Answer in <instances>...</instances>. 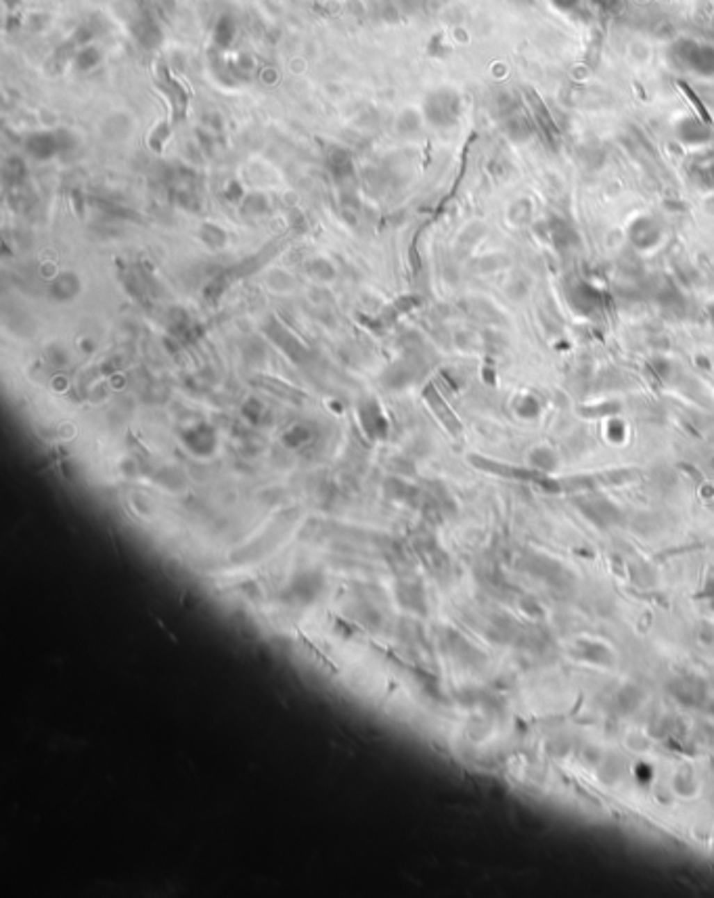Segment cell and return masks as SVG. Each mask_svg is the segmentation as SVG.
<instances>
[{"instance_id":"cell-11","label":"cell","mask_w":714,"mask_h":898,"mask_svg":"<svg viewBox=\"0 0 714 898\" xmlns=\"http://www.w3.org/2000/svg\"><path fill=\"white\" fill-rule=\"evenodd\" d=\"M99 63H101V53L95 47H82V49H78V53L74 57V65L80 72H90Z\"/></svg>"},{"instance_id":"cell-12","label":"cell","mask_w":714,"mask_h":898,"mask_svg":"<svg viewBox=\"0 0 714 898\" xmlns=\"http://www.w3.org/2000/svg\"><path fill=\"white\" fill-rule=\"evenodd\" d=\"M202 241L208 245V247H225V243H227V235H225V231L220 229V227H216V224H204L202 227Z\"/></svg>"},{"instance_id":"cell-13","label":"cell","mask_w":714,"mask_h":898,"mask_svg":"<svg viewBox=\"0 0 714 898\" xmlns=\"http://www.w3.org/2000/svg\"><path fill=\"white\" fill-rule=\"evenodd\" d=\"M308 440H310V432H308V427H304V425H293V427H289V430L283 434V444H285L287 448H300V446H304Z\"/></svg>"},{"instance_id":"cell-14","label":"cell","mask_w":714,"mask_h":898,"mask_svg":"<svg viewBox=\"0 0 714 898\" xmlns=\"http://www.w3.org/2000/svg\"><path fill=\"white\" fill-rule=\"evenodd\" d=\"M243 415L252 421V423H260V419H262V415L266 413L264 411V407H262V402L260 400H256V398H250L245 405H243Z\"/></svg>"},{"instance_id":"cell-4","label":"cell","mask_w":714,"mask_h":898,"mask_svg":"<svg viewBox=\"0 0 714 898\" xmlns=\"http://www.w3.org/2000/svg\"><path fill=\"white\" fill-rule=\"evenodd\" d=\"M185 440H187V446H189L193 452H197V455H208V452H212V450H214V444H216L214 430H212V427H208V425H197L195 430H189V432L185 434Z\"/></svg>"},{"instance_id":"cell-3","label":"cell","mask_w":714,"mask_h":898,"mask_svg":"<svg viewBox=\"0 0 714 898\" xmlns=\"http://www.w3.org/2000/svg\"><path fill=\"white\" fill-rule=\"evenodd\" d=\"M266 333H270V337L279 343V348H281V350L291 358V361H295V363H298L300 358L304 356L306 348H304V345H302V343H300V341H298V339H295V337H293V335H291L283 325H279L275 318H273V320H270V325L266 327Z\"/></svg>"},{"instance_id":"cell-10","label":"cell","mask_w":714,"mask_h":898,"mask_svg":"<svg viewBox=\"0 0 714 898\" xmlns=\"http://www.w3.org/2000/svg\"><path fill=\"white\" fill-rule=\"evenodd\" d=\"M258 386L260 388H264V390H268V392H273V394H279V398H289V400H300L304 394H300L295 388H291V386H287V384H281L277 377H262L260 382H258Z\"/></svg>"},{"instance_id":"cell-2","label":"cell","mask_w":714,"mask_h":898,"mask_svg":"<svg viewBox=\"0 0 714 898\" xmlns=\"http://www.w3.org/2000/svg\"><path fill=\"white\" fill-rule=\"evenodd\" d=\"M26 151L38 161H47V159L55 157L57 153H61L59 132H36V134L28 136Z\"/></svg>"},{"instance_id":"cell-9","label":"cell","mask_w":714,"mask_h":898,"mask_svg":"<svg viewBox=\"0 0 714 898\" xmlns=\"http://www.w3.org/2000/svg\"><path fill=\"white\" fill-rule=\"evenodd\" d=\"M329 165H331V172H333V176L337 178V181H346V178H350L354 174L352 159H350V155L343 149H333Z\"/></svg>"},{"instance_id":"cell-6","label":"cell","mask_w":714,"mask_h":898,"mask_svg":"<svg viewBox=\"0 0 714 898\" xmlns=\"http://www.w3.org/2000/svg\"><path fill=\"white\" fill-rule=\"evenodd\" d=\"M132 34L147 49H153V47H157L161 42V30L157 28V24L151 17L136 19L134 26H132Z\"/></svg>"},{"instance_id":"cell-15","label":"cell","mask_w":714,"mask_h":898,"mask_svg":"<svg viewBox=\"0 0 714 898\" xmlns=\"http://www.w3.org/2000/svg\"><path fill=\"white\" fill-rule=\"evenodd\" d=\"M308 270H310L314 277H318L321 281H329V279H333V268H331V264H329L327 260H312V262H310V266H308Z\"/></svg>"},{"instance_id":"cell-16","label":"cell","mask_w":714,"mask_h":898,"mask_svg":"<svg viewBox=\"0 0 714 898\" xmlns=\"http://www.w3.org/2000/svg\"><path fill=\"white\" fill-rule=\"evenodd\" d=\"M241 195H243L241 185H239V183H231V185H229V191H227V197H229L231 202H239V199H241Z\"/></svg>"},{"instance_id":"cell-1","label":"cell","mask_w":714,"mask_h":898,"mask_svg":"<svg viewBox=\"0 0 714 898\" xmlns=\"http://www.w3.org/2000/svg\"><path fill=\"white\" fill-rule=\"evenodd\" d=\"M359 417H361L365 432L373 440H384L388 436V419H386V413L382 411L378 400L371 398V400L363 402V407L359 409Z\"/></svg>"},{"instance_id":"cell-5","label":"cell","mask_w":714,"mask_h":898,"mask_svg":"<svg viewBox=\"0 0 714 898\" xmlns=\"http://www.w3.org/2000/svg\"><path fill=\"white\" fill-rule=\"evenodd\" d=\"M80 289H82V283H80L76 272H63L57 279H53V283H51V295L55 300H61V302L76 297L80 293Z\"/></svg>"},{"instance_id":"cell-17","label":"cell","mask_w":714,"mask_h":898,"mask_svg":"<svg viewBox=\"0 0 714 898\" xmlns=\"http://www.w3.org/2000/svg\"><path fill=\"white\" fill-rule=\"evenodd\" d=\"M51 358H53V361H55V365H59V367L67 363V356H65V354H63V352H61V350H59L57 345H55V348H51Z\"/></svg>"},{"instance_id":"cell-7","label":"cell","mask_w":714,"mask_h":898,"mask_svg":"<svg viewBox=\"0 0 714 898\" xmlns=\"http://www.w3.org/2000/svg\"><path fill=\"white\" fill-rule=\"evenodd\" d=\"M237 38V24L231 15H222L214 26V42L218 49H229Z\"/></svg>"},{"instance_id":"cell-8","label":"cell","mask_w":714,"mask_h":898,"mask_svg":"<svg viewBox=\"0 0 714 898\" xmlns=\"http://www.w3.org/2000/svg\"><path fill=\"white\" fill-rule=\"evenodd\" d=\"M423 396H425V400H428V405L434 409V413L451 427V432H453V427H457V419H455V415L448 411V407L444 405V400L440 398V394L436 392V388L434 386H428L425 388V392H423Z\"/></svg>"}]
</instances>
